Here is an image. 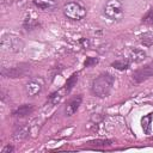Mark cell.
Masks as SVG:
<instances>
[{"label":"cell","mask_w":153,"mask_h":153,"mask_svg":"<svg viewBox=\"0 0 153 153\" xmlns=\"http://www.w3.org/2000/svg\"><path fill=\"white\" fill-rule=\"evenodd\" d=\"M115 84V76L110 73H103L92 81V93L99 98H105L110 94Z\"/></svg>","instance_id":"cell-1"},{"label":"cell","mask_w":153,"mask_h":153,"mask_svg":"<svg viewBox=\"0 0 153 153\" xmlns=\"http://www.w3.org/2000/svg\"><path fill=\"white\" fill-rule=\"evenodd\" d=\"M63 13L72 20H80L86 16V10L78 2H68L63 6Z\"/></svg>","instance_id":"cell-2"},{"label":"cell","mask_w":153,"mask_h":153,"mask_svg":"<svg viewBox=\"0 0 153 153\" xmlns=\"http://www.w3.org/2000/svg\"><path fill=\"white\" fill-rule=\"evenodd\" d=\"M105 14L111 19H118L123 14L122 4L118 0H109L104 7Z\"/></svg>","instance_id":"cell-3"},{"label":"cell","mask_w":153,"mask_h":153,"mask_svg":"<svg viewBox=\"0 0 153 153\" xmlns=\"http://www.w3.org/2000/svg\"><path fill=\"white\" fill-rule=\"evenodd\" d=\"M27 72H29V66L20 65V66H14L10 68H2L1 74L2 76H6V78H23Z\"/></svg>","instance_id":"cell-4"},{"label":"cell","mask_w":153,"mask_h":153,"mask_svg":"<svg viewBox=\"0 0 153 153\" xmlns=\"http://www.w3.org/2000/svg\"><path fill=\"white\" fill-rule=\"evenodd\" d=\"M44 86V80L42 78H32L25 84V92L29 97H33L42 91Z\"/></svg>","instance_id":"cell-5"},{"label":"cell","mask_w":153,"mask_h":153,"mask_svg":"<svg viewBox=\"0 0 153 153\" xmlns=\"http://www.w3.org/2000/svg\"><path fill=\"white\" fill-rule=\"evenodd\" d=\"M152 75H153V63H149V65H146V66L139 68L137 71H135L133 74V79L135 82L140 84V82H143L145 80L149 79Z\"/></svg>","instance_id":"cell-6"},{"label":"cell","mask_w":153,"mask_h":153,"mask_svg":"<svg viewBox=\"0 0 153 153\" xmlns=\"http://www.w3.org/2000/svg\"><path fill=\"white\" fill-rule=\"evenodd\" d=\"M82 102V97L81 96H76L74 98H72L67 104H66V109H65V114L67 116H72L73 114L76 112V110L79 109V106L81 105Z\"/></svg>","instance_id":"cell-7"},{"label":"cell","mask_w":153,"mask_h":153,"mask_svg":"<svg viewBox=\"0 0 153 153\" xmlns=\"http://www.w3.org/2000/svg\"><path fill=\"white\" fill-rule=\"evenodd\" d=\"M32 111H33V105H31V104H23V105H20L19 108H17L12 112V116H14V117H25V116L30 115Z\"/></svg>","instance_id":"cell-8"},{"label":"cell","mask_w":153,"mask_h":153,"mask_svg":"<svg viewBox=\"0 0 153 153\" xmlns=\"http://www.w3.org/2000/svg\"><path fill=\"white\" fill-rule=\"evenodd\" d=\"M112 142H114L112 140H108V139H97V140L88 141L86 143V147H88V148H104V147L112 145Z\"/></svg>","instance_id":"cell-9"},{"label":"cell","mask_w":153,"mask_h":153,"mask_svg":"<svg viewBox=\"0 0 153 153\" xmlns=\"http://www.w3.org/2000/svg\"><path fill=\"white\" fill-rule=\"evenodd\" d=\"M27 134H29V127L27 126H19L14 129L12 137L16 141H22L27 136Z\"/></svg>","instance_id":"cell-10"},{"label":"cell","mask_w":153,"mask_h":153,"mask_svg":"<svg viewBox=\"0 0 153 153\" xmlns=\"http://www.w3.org/2000/svg\"><path fill=\"white\" fill-rule=\"evenodd\" d=\"M33 4L41 10H50L55 6L54 0H33Z\"/></svg>","instance_id":"cell-11"},{"label":"cell","mask_w":153,"mask_h":153,"mask_svg":"<svg viewBox=\"0 0 153 153\" xmlns=\"http://www.w3.org/2000/svg\"><path fill=\"white\" fill-rule=\"evenodd\" d=\"M4 38L8 41V44H7V45H4V48L7 47L8 50H10V48H11V50H18V49H20V45H19V42H20V41H19L17 37L10 36L8 38H6V36H4Z\"/></svg>","instance_id":"cell-12"},{"label":"cell","mask_w":153,"mask_h":153,"mask_svg":"<svg viewBox=\"0 0 153 153\" xmlns=\"http://www.w3.org/2000/svg\"><path fill=\"white\" fill-rule=\"evenodd\" d=\"M76 81H78V74L74 73V74H72V75L67 79V81H66V84H65V92H67V93L71 92V90L75 86Z\"/></svg>","instance_id":"cell-13"},{"label":"cell","mask_w":153,"mask_h":153,"mask_svg":"<svg viewBox=\"0 0 153 153\" xmlns=\"http://www.w3.org/2000/svg\"><path fill=\"white\" fill-rule=\"evenodd\" d=\"M145 56H146L145 51L139 50V49H135V50L131 51V54H130V59H131L134 62H140V61H142V60L145 59Z\"/></svg>","instance_id":"cell-14"},{"label":"cell","mask_w":153,"mask_h":153,"mask_svg":"<svg viewBox=\"0 0 153 153\" xmlns=\"http://www.w3.org/2000/svg\"><path fill=\"white\" fill-rule=\"evenodd\" d=\"M111 66L114 68L118 69V71H124V69L129 68V62L128 61H123V60L122 61H115V62L111 63Z\"/></svg>","instance_id":"cell-15"},{"label":"cell","mask_w":153,"mask_h":153,"mask_svg":"<svg viewBox=\"0 0 153 153\" xmlns=\"http://www.w3.org/2000/svg\"><path fill=\"white\" fill-rule=\"evenodd\" d=\"M141 43L143 45H151V44H153V33H151V32L143 33L141 36Z\"/></svg>","instance_id":"cell-16"},{"label":"cell","mask_w":153,"mask_h":153,"mask_svg":"<svg viewBox=\"0 0 153 153\" xmlns=\"http://www.w3.org/2000/svg\"><path fill=\"white\" fill-rule=\"evenodd\" d=\"M152 117H153V114H148L147 116H145V117L142 118V128H143V130H145L147 134L149 133V123H151Z\"/></svg>","instance_id":"cell-17"},{"label":"cell","mask_w":153,"mask_h":153,"mask_svg":"<svg viewBox=\"0 0 153 153\" xmlns=\"http://www.w3.org/2000/svg\"><path fill=\"white\" fill-rule=\"evenodd\" d=\"M37 26H39V24L37 23V22H35L33 19H31V18H27L25 22H24V27L29 31V30H33V29H36Z\"/></svg>","instance_id":"cell-18"},{"label":"cell","mask_w":153,"mask_h":153,"mask_svg":"<svg viewBox=\"0 0 153 153\" xmlns=\"http://www.w3.org/2000/svg\"><path fill=\"white\" fill-rule=\"evenodd\" d=\"M142 23L147 25H153V8L149 10L143 17H142Z\"/></svg>","instance_id":"cell-19"},{"label":"cell","mask_w":153,"mask_h":153,"mask_svg":"<svg viewBox=\"0 0 153 153\" xmlns=\"http://www.w3.org/2000/svg\"><path fill=\"white\" fill-rule=\"evenodd\" d=\"M96 63H98V59L97 57H86V60L84 62L85 67H91V66H93Z\"/></svg>","instance_id":"cell-20"},{"label":"cell","mask_w":153,"mask_h":153,"mask_svg":"<svg viewBox=\"0 0 153 153\" xmlns=\"http://www.w3.org/2000/svg\"><path fill=\"white\" fill-rule=\"evenodd\" d=\"M60 99H61V96H60L59 92H54V93H51V94L49 96V102L53 103V104H56Z\"/></svg>","instance_id":"cell-21"},{"label":"cell","mask_w":153,"mask_h":153,"mask_svg":"<svg viewBox=\"0 0 153 153\" xmlns=\"http://www.w3.org/2000/svg\"><path fill=\"white\" fill-rule=\"evenodd\" d=\"M11 152H13V146H10V145L5 146L1 151V153H11Z\"/></svg>","instance_id":"cell-22"},{"label":"cell","mask_w":153,"mask_h":153,"mask_svg":"<svg viewBox=\"0 0 153 153\" xmlns=\"http://www.w3.org/2000/svg\"><path fill=\"white\" fill-rule=\"evenodd\" d=\"M152 140H153V137H152Z\"/></svg>","instance_id":"cell-23"}]
</instances>
